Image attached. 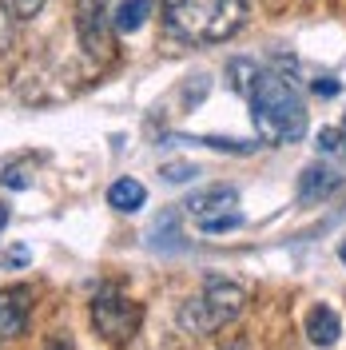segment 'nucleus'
Wrapping results in <instances>:
<instances>
[{
  "instance_id": "9d476101",
  "label": "nucleus",
  "mask_w": 346,
  "mask_h": 350,
  "mask_svg": "<svg viewBox=\"0 0 346 350\" xmlns=\"http://www.w3.org/2000/svg\"><path fill=\"white\" fill-rule=\"evenodd\" d=\"M108 203L116 207V211L131 215V211H139V207L148 203V187H144L139 179H116V183L108 187Z\"/></svg>"
},
{
  "instance_id": "f257e3e1",
  "label": "nucleus",
  "mask_w": 346,
  "mask_h": 350,
  "mask_svg": "<svg viewBox=\"0 0 346 350\" xmlns=\"http://www.w3.org/2000/svg\"><path fill=\"white\" fill-rule=\"evenodd\" d=\"M251 120L263 144H299L306 135V104L295 84L279 72H259L247 88Z\"/></svg>"
},
{
  "instance_id": "5701e85b",
  "label": "nucleus",
  "mask_w": 346,
  "mask_h": 350,
  "mask_svg": "<svg viewBox=\"0 0 346 350\" xmlns=\"http://www.w3.org/2000/svg\"><path fill=\"white\" fill-rule=\"evenodd\" d=\"M343 135H346V120H343Z\"/></svg>"
},
{
  "instance_id": "412c9836",
  "label": "nucleus",
  "mask_w": 346,
  "mask_h": 350,
  "mask_svg": "<svg viewBox=\"0 0 346 350\" xmlns=\"http://www.w3.org/2000/svg\"><path fill=\"white\" fill-rule=\"evenodd\" d=\"M4 223H8V207L0 203V231H4Z\"/></svg>"
},
{
  "instance_id": "1a4fd4ad",
  "label": "nucleus",
  "mask_w": 346,
  "mask_h": 350,
  "mask_svg": "<svg viewBox=\"0 0 346 350\" xmlns=\"http://www.w3.org/2000/svg\"><path fill=\"white\" fill-rule=\"evenodd\" d=\"M235 203H239V196L231 187H207V191L191 196L183 207L191 211V219H199V215H215V211H231Z\"/></svg>"
},
{
  "instance_id": "aec40b11",
  "label": "nucleus",
  "mask_w": 346,
  "mask_h": 350,
  "mask_svg": "<svg viewBox=\"0 0 346 350\" xmlns=\"http://www.w3.org/2000/svg\"><path fill=\"white\" fill-rule=\"evenodd\" d=\"M24 259H28V247H12V251L4 255V262H12V267H16V262H24Z\"/></svg>"
},
{
  "instance_id": "a211bd4d",
  "label": "nucleus",
  "mask_w": 346,
  "mask_h": 350,
  "mask_svg": "<svg viewBox=\"0 0 346 350\" xmlns=\"http://www.w3.org/2000/svg\"><path fill=\"white\" fill-rule=\"evenodd\" d=\"M315 92L319 96H338V80L334 76H323V80H315Z\"/></svg>"
},
{
  "instance_id": "20e7f679",
  "label": "nucleus",
  "mask_w": 346,
  "mask_h": 350,
  "mask_svg": "<svg viewBox=\"0 0 346 350\" xmlns=\"http://www.w3.org/2000/svg\"><path fill=\"white\" fill-rule=\"evenodd\" d=\"M139 323H144V306L128 299L120 286H100L96 299H92V327L96 334L111 342V347H128L131 338L139 334Z\"/></svg>"
},
{
  "instance_id": "6e6552de",
  "label": "nucleus",
  "mask_w": 346,
  "mask_h": 350,
  "mask_svg": "<svg viewBox=\"0 0 346 350\" xmlns=\"http://www.w3.org/2000/svg\"><path fill=\"white\" fill-rule=\"evenodd\" d=\"M338 334H343V319H338V310L334 306H310V314H306V338L315 342V347H334L338 342Z\"/></svg>"
},
{
  "instance_id": "4468645a",
  "label": "nucleus",
  "mask_w": 346,
  "mask_h": 350,
  "mask_svg": "<svg viewBox=\"0 0 346 350\" xmlns=\"http://www.w3.org/2000/svg\"><path fill=\"white\" fill-rule=\"evenodd\" d=\"M199 144H207V148H215V152H235V155H243V152H251L255 144H239V139H219V135H203Z\"/></svg>"
},
{
  "instance_id": "39448f33",
  "label": "nucleus",
  "mask_w": 346,
  "mask_h": 350,
  "mask_svg": "<svg viewBox=\"0 0 346 350\" xmlns=\"http://www.w3.org/2000/svg\"><path fill=\"white\" fill-rule=\"evenodd\" d=\"M76 32L88 56H104L108 44V0H76Z\"/></svg>"
},
{
  "instance_id": "0eeeda50",
  "label": "nucleus",
  "mask_w": 346,
  "mask_h": 350,
  "mask_svg": "<svg viewBox=\"0 0 346 350\" xmlns=\"http://www.w3.org/2000/svg\"><path fill=\"white\" fill-rule=\"evenodd\" d=\"M343 187V175L334 167H323V163H310L303 175H299V203H323L326 196H334Z\"/></svg>"
},
{
  "instance_id": "2eb2a0df",
  "label": "nucleus",
  "mask_w": 346,
  "mask_h": 350,
  "mask_svg": "<svg viewBox=\"0 0 346 350\" xmlns=\"http://www.w3.org/2000/svg\"><path fill=\"white\" fill-rule=\"evenodd\" d=\"M319 148H323V152H343V131L338 128H323L319 131Z\"/></svg>"
},
{
  "instance_id": "6ab92c4d",
  "label": "nucleus",
  "mask_w": 346,
  "mask_h": 350,
  "mask_svg": "<svg viewBox=\"0 0 346 350\" xmlns=\"http://www.w3.org/2000/svg\"><path fill=\"white\" fill-rule=\"evenodd\" d=\"M44 350H72V338L56 330V334H48V342H44Z\"/></svg>"
},
{
  "instance_id": "dca6fc26",
  "label": "nucleus",
  "mask_w": 346,
  "mask_h": 350,
  "mask_svg": "<svg viewBox=\"0 0 346 350\" xmlns=\"http://www.w3.org/2000/svg\"><path fill=\"white\" fill-rule=\"evenodd\" d=\"M44 4H48V0H12V12L28 21V16H36V12H40Z\"/></svg>"
},
{
  "instance_id": "9b49d317",
  "label": "nucleus",
  "mask_w": 346,
  "mask_h": 350,
  "mask_svg": "<svg viewBox=\"0 0 346 350\" xmlns=\"http://www.w3.org/2000/svg\"><path fill=\"white\" fill-rule=\"evenodd\" d=\"M152 16V0H124L120 8H116V28L128 36V32H139L144 21Z\"/></svg>"
},
{
  "instance_id": "f03ea898",
  "label": "nucleus",
  "mask_w": 346,
  "mask_h": 350,
  "mask_svg": "<svg viewBox=\"0 0 346 350\" xmlns=\"http://www.w3.org/2000/svg\"><path fill=\"white\" fill-rule=\"evenodd\" d=\"M163 21L191 44H223L243 28L247 0H163Z\"/></svg>"
},
{
  "instance_id": "4be33fe9",
  "label": "nucleus",
  "mask_w": 346,
  "mask_h": 350,
  "mask_svg": "<svg viewBox=\"0 0 346 350\" xmlns=\"http://www.w3.org/2000/svg\"><path fill=\"white\" fill-rule=\"evenodd\" d=\"M338 255H343V262H346V243H343V247H338Z\"/></svg>"
},
{
  "instance_id": "423d86ee",
  "label": "nucleus",
  "mask_w": 346,
  "mask_h": 350,
  "mask_svg": "<svg viewBox=\"0 0 346 350\" xmlns=\"http://www.w3.org/2000/svg\"><path fill=\"white\" fill-rule=\"evenodd\" d=\"M28 314H32V286H0V334H24L28 327Z\"/></svg>"
},
{
  "instance_id": "f8f14e48",
  "label": "nucleus",
  "mask_w": 346,
  "mask_h": 350,
  "mask_svg": "<svg viewBox=\"0 0 346 350\" xmlns=\"http://www.w3.org/2000/svg\"><path fill=\"white\" fill-rule=\"evenodd\" d=\"M195 227H199L203 235H223V231L243 227V215L231 207V211H215V215H199V219H195Z\"/></svg>"
},
{
  "instance_id": "ddd939ff",
  "label": "nucleus",
  "mask_w": 346,
  "mask_h": 350,
  "mask_svg": "<svg viewBox=\"0 0 346 350\" xmlns=\"http://www.w3.org/2000/svg\"><path fill=\"white\" fill-rule=\"evenodd\" d=\"M159 175H163L168 183H187V179L199 175V167L187 163V159H172V163H163V167H159Z\"/></svg>"
},
{
  "instance_id": "f3484780",
  "label": "nucleus",
  "mask_w": 346,
  "mask_h": 350,
  "mask_svg": "<svg viewBox=\"0 0 346 350\" xmlns=\"http://www.w3.org/2000/svg\"><path fill=\"white\" fill-rule=\"evenodd\" d=\"M0 179H4V183H8L12 191H24V187H28V175H24L21 167H12V172H4Z\"/></svg>"
},
{
  "instance_id": "7ed1b4c3",
  "label": "nucleus",
  "mask_w": 346,
  "mask_h": 350,
  "mask_svg": "<svg viewBox=\"0 0 346 350\" xmlns=\"http://www.w3.org/2000/svg\"><path fill=\"white\" fill-rule=\"evenodd\" d=\"M243 306H247V291L243 286L231 283V279L207 275L203 291L179 306V327L187 330V334H215L219 327L235 323L239 314H243Z\"/></svg>"
}]
</instances>
